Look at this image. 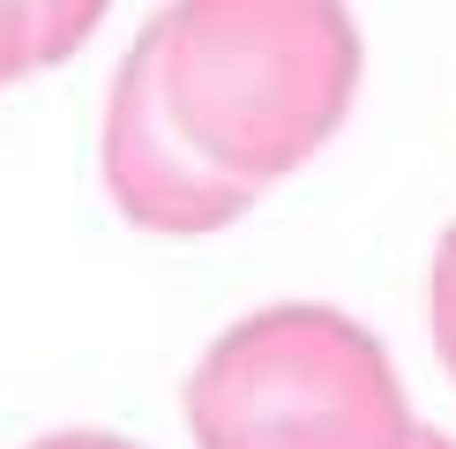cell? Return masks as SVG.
Segmentation results:
<instances>
[{
  "label": "cell",
  "instance_id": "4",
  "mask_svg": "<svg viewBox=\"0 0 456 449\" xmlns=\"http://www.w3.org/2000/svg\"><path fill=\"white\" fill-rule=\"evenodd\" d=\"M105 23V0H37V68L83 53V37Z\"/></svg>",
  "mask_w": 456,
  "mask_h": 449
},
{
  "label": "cell",
  "instance_id": "8",
  "mask_svg": "<svg viewBox=\"0 0 456 449\" xmlns=\"http://www.w3.org/2000/svg\"><path fill=\"white\" fill-rule=\"evenodd\" d=\"M411 449H456L449 435H434V427H419V435H411Z\"/></svg>",
  "mask_w": 456,
  "mask_h": 449
},
{
  "label": "cell",
  "instance_id": "2",
  "mask_svg": "<svg viewBox=\"0 0 456 449\" xmlns=\"http://www.w3.org/2000/svg\"><path fill=\"white\" fill-rule=\"evenodd\" d=\"M195 449H411L389 352L352 314L284 299L232 322L187 374Z\"/></svg>",
  "mask_w": 456,
  "mask_h": 449
},
{
  "label": "cell",
  "instance_id": "1",
  "mask_svg": "<svg viewBox=\"0 0 456 449\" xmlns=\"http://www.w3.org/2000/svg\"><path fill=\"white\" fill-rule=\"evenodd\" d=\"M142 37L180 135L247 187L299 173L359 98L345 0H173Z\"/></svg>",
  "mask_w": 456,
  "mask_h": 449
},
{
  "label": "cell",
  "instance_id": "3",
  "mask_svg": "<svg viewBox=\"0 0 456 449\" xmlns=\"http://www.w3.org/2000/svg\"><path fill=\"white\" fill-rule=\"evenodd\" d=\"M105 187L142 233L165 240H202L217 224H232L262 187H247L232 173H217L195 143L180 135L173 105L158 90V53L150 37H135V53L112 75L105 98Z\"/></svg>",
  "mask_w": 456,
  "mask_h": 449
},
{
  "label": "cell",
  "instance_id": "6",
  "mask_svg": "<svg viewBox=\"0 0 456 449\" xmlns=\"http://www.w3.org/2000/svg\"><path fill=\"white\" fill-rule=\"evenodd\" d=\"M434 345H442V367L456 374V233L434 255Z\"/></svg>",
  "mask_w": 456,
  "mask_h": 449
},
{
  "label": "cell",
  "instance_id": "5",
  "mask_svg": "<svg viewBox=\"0 0 456 449\" xmlns=\"http://www.w3.org/2000/svg\"><path fill=\"white\" fill-rule=\"evenodd\" d=\"M37 68V0H0V90Z\"/></svg>",
  "mask_w": 456,
  "mask_h": 449
},
{
  "label": "cell",
  "instance_id": "7",
  "mask_svg": "<svg viewBox=\"0 0 456 449\" xmlns=\"http://www.w3.org/2000/svg\"><path fill=\"white\" fill-rule=\"evenodd\" d=\"M30 449H135V442L98 435V427H68V435H45V442H30Z\"/></svg>",
  "mask_w": 456,
  "mask_h": 449
}]
</instances>
